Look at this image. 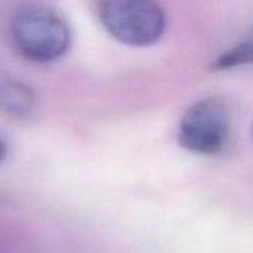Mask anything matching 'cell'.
Masks as SVG:
<instances>
[{
  "label": "cell",
  "mask_w": 253,
  "mask_h": 253,
  "mask_svg": "<svg viewBox=\"0 0 253 253\" xmlns=\"http://www.w3.org/2000/svg\"><path fill=\"white\" fill-rule=\"evenodd\" d=\"M9 34L16 50L36 64L53 62L71 46L67 21L55 9L40 3L19 6L10 16Z\"/></svg>",
  "instance_id": "obj_1"
},
{
  "label": "cell",
  "mask_w": 253,
  "mask_h": 253,
  "mask_svg": "<svg viewBox=\"0 0 253 253\" xmlns=\"http://www.w3.org/2000/svg\"><path fill=\"white\" fill-rule=\"evenodd\" d=\"M6 156H7V145H6V142L0 138V163L6 159Z\"/></svg>",
  "instance_id": "obj_6"
},
{
  "label": "cell",
  "mask_w": 253,
  "mask_h": 253,
  "mask_svg": "<svg viewBox=\"0 0 253 253\" xmlns=\"http://www.w3.org/2000/svg\"><path fill=\"white\" fill-rule=\"evenodd\" d=\"M98 16L107 33L132 47L154 44L166 30V15L156 0H99Z\"/></svg>",
  "instance_id": "obj_2"
},
{
  "label": "cell",
  "mask_w": 253,
  "mask_h": 253,
  "mask_svg": "<svg viewBox=\"0 0 253 253\" xmlns=\"http://www.w3.org/2000/svg\"><path fill=\"white\" fill-rule=\"evenodd\" d=\"M36 93L25 83L0 73V108L16 119L30 116L36 108Z\"/></svg>",
  "instance_id": "obj_4"
},
{
  "label": "cell",
  "mask_w": 253,
  "mask_h": 253,
  "mask_svg": "<svg viewBox=\"0 0 253 253\" xmlns=\"http://www.w3.org/2000/svg\"><path fill=\"white\" fill-rule=\"evenodd\" d=\"M252 135H253V129H252Z\"/></svg>",
  "instance_id": "obj_7"
},
{
  "label": "cell",
  "mask_w": 253,
  "mask_h": 253,
  "mask_svg": "<svg viewBox=\"0 0 253 253\" xmlns=\"http://www.w3.org/2000/svg\"><path fill=\"white\" fill-rule=\"evenodd\" d=\"M178 144L196 154L215 156L230 138V113L224 99L208 96L194 102L181 117Z\"/></svg>",
  "instance_id": "obj_3"
},
{
  "label": "cell",
  "mask_w": 253,
  "mask_h": 253,
  "mask_svg": "<svg viewBox=\"0 0 253 253\" xmlns=\"http://www.w3.org/2000/svg\"><path fill=\"white\" fill-rule=\"evenodd\" d=\"M246 64H253V40H245L224 52L221 56L215 59L212 68L221 71L231 70Z\"/></svg>",
  "instance_id": "obj_5"
}]
</instances>
